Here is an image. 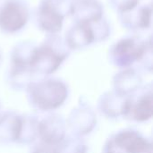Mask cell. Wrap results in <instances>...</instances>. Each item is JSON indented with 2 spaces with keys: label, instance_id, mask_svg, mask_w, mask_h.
<instances>
[{
  "label": "cell",
  "instance_id": "1",
  "mask_svg": "<svg viewBox=\"0 0 153 153\" xmlns=\"http://www.w3.org/2000/svg\"><path fill=\"white\" fill-rule=\"evenodd\" d=\"M31 107L37 110L48 112L61 107L68 97L66 84L57 79L34 81L26 90Z\"/></svg>",
  "mask_w": 153,
  "mask_h": 153
},
{
  "label": "cell",
  "instance_id": "2",
  "mask_svg": "<svg viewBox=\"0 0 153 153\" xmlns=\"http://www.w3.org/2000/svg\"><path fill=\"white\" fill-rule=\"evenodd\" d=\"M68 46L58 37H51L39 47H35L30 67L35 76L53 74L69 55Z\"/></svg>",
  "mask_w": 153,
  "mask_h": 153
},
{
  "label": "cell",
  "instance_id": "3",
  "mask_svg": "<svg viewBox=\"0 0 153 153\" xmlns=\"http://www.w3.org/2000/svg\"><path fill=\"white\" fill-rule=\"evenodd\" d=\"M152 46L137 37H127L117 41L109 51L110 62L120 68H127L141 61L147 48Z\"/></svg>",
  "mask_w": 153,
  "mask_h": 153
},
{
  "label": "cell",
  "instance_id": "4",
  "mask_svg": "<svg viewBox=\"0 0 153 153\" xmlns=\"http://www.w3.org/2000/svg\"><path fill=\"white\" fill-rule=\"evenodd\" d=\"M71 7L68 0H41L37 13L39 26L54 35L62 29L64 18L71 13Z\"/></svg>",
  "mask_w": 153,
  "mask_h": 153
},
{
  "label": "cell",
  "instance_id": "5",
  "mask_svg": "<svg viewBox=\"0 0 153 153\" xmlns=\"http://www.w3.org/2000/svg\"><path fill=\"white\" fill-rule=\"evenodd\" d=\"M0 6V28L7 32L22 29L29 18L28 6L22 0H2Z\"/></svg>",
  "mask_w": 153,
  "mask_h": 153
},
{
  "label": "cell",
  "instance_id": "6",
  "mask_svg": "<svg viewBox=\"0 0 153 153\" xmlns=\"http://www.w3.org/2000/svg\"><path fill=\"white\" fill-rule=\"evenodd\" d=\"M105 147L116 153H146L152 150V143L134 130H124L116 134Z\"/></svg>",
  "mask_w": 153,
  "mask_h": 153
},
{
  "label": "cell",
  "instance_id": "7",
  "mask_svg": "<svg viewBox=\"0 0 153 153\" xmlns=\"http://www.w3.org/2000/svg\"><path fill=\"white\" fill-rule=\"evenodd\" d=\"M97 124L96 115L86 103H80L74 108L67 119V126L72 134L83 136L91 133Z\"/></svg>",
  "mask_w": 153,
  "mask_h": 153
},
{
  "label": "cell",
  "instance_id": "8",
  "mask_svg": "<svg viewBox=\"0 0 153 153\" xmlns=\"http://www.w3.org/2000/svg\"><path fill=\"white\" fill-rule=\"evenodd\" d=\"M67 126L65 119L56 114H51L39 120V138L43 143L56 146L66 136Z\"/></svg>",
  "mask_w": 153,
  "mask_h": 153
},
{
  "label": "cell",
  "instance_id": "9",
  "mask_svg": "<svg viewBox=\"0 0 153 153\" xmlns=\"http://www.w3.org/2000/svg\"><path fill=\"white\" fill-rule=\"evenodd\" d=\"M131 105V96H123L116 91L104 93L99 100L100 113L109 118L126 117Z\"/></svg>",
  "mask_w": 153,
  "mask_h": 153
},
{
  "label": "cell",
  "instance_id": "10",
  "mask_svg": "<svg viewBox=\"0 0 153 153\" xmlns=\"http://www.w3.org/2000/svg\"><path fill=\"white\" fill-rule=\"evenodd\" d=\"M141 75L132 68H125L113 79L114 91L123 96H132L142 86Z\"/></svg>",
  "mask_w": 153,
  "mask_h": 153
},
{
  "label": "cell",
  "instance_id": "11",
  "mask_svg": "<svg viewBox=\"0 0 153 153\" xmlns=\"http://www.w3.org/2000/svg\"><path fill=\"white\" fill-rule=\"evenodd\" d=\"M153 93L152 89L139 96L136 100L131 97V105L126 118L137 122H145L152 117Z\"/></svg>",
  "mask_w": 153,
  "mask_h": 153
},
{
  "label": "cell",
  "instance_id": "12",
  "mask_svg": "<svg viewBox=\"0 0 153 153\" xmlns=\"http://www.w3.org/2000/svg\"><path fill=\"white\" fill-rule=\"evenodd\" d=\"M101 4L95 0H81L72 4L71 13L76 22H91L102 18Z\"/></svg>",
  "mask_w": 153,
  "mask_h": 153
},
{
  "label": "cell",
  "instance_id": "13",
  "mask_svg": "<svg viewBox=\"0 0 153 153\" xmlns=\"http://www.w3.org/2000/svg\"><path fill=\"white\" fill-rule=\"evenodd\" d=\"M21 116L14 112H5L0 115V143H17Z\"/></svg>",
  "mask_w": 153,
  "mask_h": 153
},
{
  "label": "cell",
  "instance_id": "14",
  "mask_svg": "<svg viewBox=\"0 0 153 153\" xmlns=\"http://www.w3.org/2000/svg\"><path fill=\"white\" fill-rule=\"evenodd\" d=\"M122 14V22L124 26L128 29H145L151 25V16H152V7L143 6L138 9L134 13L133 9Z\"/></svg>",
  "mask_w": 153,
  "mask_h": 153
},
{
  "label": "cell",
  "instance_id": "15",
  "mask_svg": "<svg viewBox=\"0 0 153 153\" xmlns=\"http://www.w3.org/2000/svg\"><path fill=\"white\" fill-rule=\"evenodd\" d=\"M39 120L33 116H21L17 143L30 144L39 138Z\"/></svg>",
  "mask_w": 153,
  "mask_h": 153
},
{
  "label": "cell",
  "instance_id": "16",
  "mask_svg": "<svg viewBox=\"0 0 153 153\" xmlns=\"http://www.w3.org/2000/svg\"><path fill=\"white\" fill-rule=\"evenodd\" d=\"M35 74L28 67L13 66L10 69L8 82L10 86L15 90H27V88L35 81Z\"/></svg>",
  "mask_w": 153,
  "mask_h": 153
},
{
  "label": "cell",
  "instance_id": "17",
  "mask_svg": "<svg viewBox=\"0 0 153 153\" xmlns=\"http://www.w3.org/2000/svg\"><path fill=\"white\" fill-rule=\"evenodd\" d=\"M57 153H86L87 144L82 136L70 135L65 136L57 145H56Z\"/></svg>",
  "mask_w": 153,
  "mask_h": 153
},
{
  "label": "cell",
  "instance_id": "18",
  "mask_svg": "<svg viewBox=\"0 0 153 153\" xmlns=\"http://www.w3.org/2000/svg\"><path fill=\"white\" fill-rule=\"evenodd\" d=\"M114 7H116L120 13L130 11L136 7L138 0H110Z\"/></svg>",
  "mask_w": 153,
  "mask_h": 153
},
{
  "label": "cell",
  "instance_id": "19",
  "mask_svg": "<svg viewBox=\"0 0 153 153\" xmlns=\"http://www.w3.org/2000/svg\"><path fill=\"white\" fill-rule=\"evenodd\" d=\"M31 153H57L56 146L48 145L46 143H41L39 146H37Z\"/></svg>",
  "mask_w": 153,
  "mask_h": 153
},
{
  "label": "cell",
  "instance_id": "20",
  "mask_svg": "<svg viewBox=\"0 0 153 153\" xmlns=\"http://www.w3.org/2000/svg\"><path fill=\"white\" fill-rule=\"evenodd\" d=\"M104 153H116L115 152H113V151H111V150H109V149H108V148H104Z\"/></svg>",
  "mask_w": 153,
  "mask_h": 153
},
{
  "label": "cell",
  "instance_id": "21",
  "mask_svg": "<svg viewBox=\"0 0 153 153\" xmlns=\"http://www.w3.org/2000/svg\"><path fill=\"white\" fill-rule=\"evenodd\" d=\"M152 150H151V151H149L148 152H146V153H152Z\"/></svg>",
  "mask_w": 153,
  "mask_h": 153
},
{
  "label": "cell",
  "instance_id": "22",
  "mask_svg": "<svg viewBox=\"0 0 153 153\" xmlns=\"http://www.w3.org/2000/svg\"><path fill=\"white\" fill-rule=\"evenodd\" d=\"M0 57H1V55H0Z\"/></svg>",
  "mask_w": 153,
  "mask_h": 153
}]
</instances>
